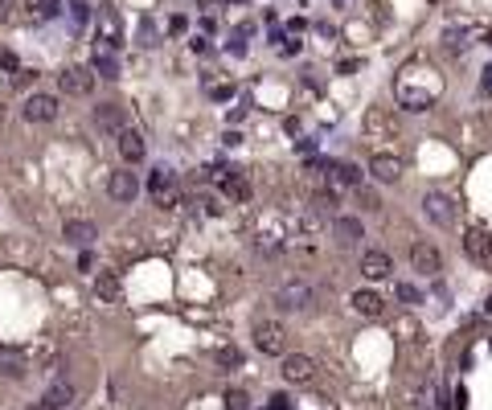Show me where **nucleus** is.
<instances>
[{
  "label": "nucleus",
  "instance_id": "nucleus-1",
  "mask_svg": "<svg viewBox=\"0 0 492 410\" xmlns=\"http://www.w3.org/2000/svg\"><path fill=\"white\" fill-rule=\"evenodd\" d=\"M255 345H259V353H267V357H283V353H287V328H283L279 320H259V324H255Z\"/></svg>",
  "mask_w": 492,
  "mask_h": 410
},
{
  "label": "nucleus",
  "instance_id": "nucleus-2",
  "mask_svg": "<svg viewBox=\"0 0 492 410\" xmlns=\"http://www.w3.org/2000/svg\"><path fill=\"white\" fill-rule=\"evenodd\" d=\"M275 304L283 308V312H308L316 304V291L308 283H300V279H291V283H283L279 291H275Z\"/></svg>",
  "mask_w": 492,
  "mask_h": 410
},
{
  "label": "nucleus",
  "instance_id": "nucleus-3",
  "mask_svg": "<svg viewBox=\"0 0 492 410\" xmlns=\"http://www.w3.org/2000/svg\"><path fill=\"white\" fill-rule=\"evenodd\" d=\"M58 87H62V94L83 99V94L94 91V70H87V66H66V70L58 74Z\"/></svg>",
  "mask_w": 492,
  "mask_h": 410
},
{
  "label": "nucleus",
  "instance_id": "nucleus-4",
  "mask_svg": "<svg viewBox=\"0 0 492 410\" xmlns=\"http://www.w3.org/2000/svg\"><path fill=\"white\" fill-rule=\"evenodd\" d=\"M423 214L443 230L455 226V205H451V197H443V193H427V197H423Z\"/></svg>",
  "mask_w": 492,
  "mask_h": 410
},
{
  "label": "nucleus",
  "instance_id": "nucleus-5",
  "mask_svg": "<svg viewBox=\"0 0 492 410\" xmlns=\"http://www.w3.org/2000/svg\"><path fill=\"white\" fill-rule=\"evenodd\" d=\"M283 377L296 382V386H304V382L316 377V361L308 353H283Z\"/></svg>",
  "mask_w": 492,
  "mask_h": 410
},
{
  "label": "nucleus",
  "instance_id": "nucleus-6",
  "mask_svg": "<svg viewBox=\"0 0 492 410\" xmlns=\"http://www.w3.org/2000/svg\"><path fill=\"white\" fill-rule=\"evenodd\" d=\"M21 115H25L29 123H49V119L58 115V99H53V94H29L25 107H21Z\"/></svg>",
  "mask_w": 492,
  "mask_h": 410
},
{
  "label": "nucleus",
  "instance_id": "nucleus-7",
  "mask_svg": "<svg viewBox=\"0 0 492 410\" xmlns=\"http://www.w3.org/2000/svg\"><path fill=\"white\" fill-rule=\"evenodd\" d=\"M410 263H414V271H423V275L443 271V255H439L435 246H427V242H414V246H410Z\"/></svg>",
  "mask_w": 492,
  "mask_h": 410
},
{
  "label": "nucleus",
  "instance_id": "nucleus-8",
  "mask_svg": "<svg viewBox=\"0 0 492 410\" xmlns=\"http://www.w3.org/2000/svg\"><path fill=\"white\" fill-rule=\"evenodd\" d=\"M148 189H152V197H156L160 205H173V201H177V177H173L169 169H152Z\"/></svg>",
  "mask_w": 492,
  "mask_h": 410
},
{
  "label": "nucleus",
  "instance_id": "nucleus-9",
  "mask_svg": "<svg viewBox=\"0 0 492 410\" xmlns=\"http://www.w3.org/2000/svg\"><path fill=\"white\" fill-rule=\"evenodd\" d=\"M369 173H373V177H378V181H398V177H402V160H398V156H390V152H373V156H369Z\"/></svg>",
  "mask_w": 492,
  "mask_h": 410
},
{
  "label": "nucleus",
  "instance_id": "nucleus-10",
  "mask_svg": "<svg viewBox=\"0 0 492 410\" xmlns=\"http://www.w3.org/2000/svg\"><path fill=\"white\" fill-rule=\"evenodd\" d=\"M361 275H365V279H390V275H394L390 255H386V250H365V255H361Z\"/></svg>",
  "mask_w": 492,
  "mask_h": 410
},
{
  "label": "nucleus",
  "instance_id": "nucleus-11",
  "mask_svg": "<svg viewBox=\"0 0 492 410\" xmlns=\"http://www.w3.org/2000/svg\"><path fill=\"white\" fill-rule=\"evenodd\" d=\"M107 193H111V201H119V205L135 201V193H139V181H135V173H111V181H107Z\"/></svg>",
  "mask_w": 492,
  "mask_h": 410
},
{
  "label": "nucleus",
  "instance_id": "nucleus-12",
  "mask_svg": "<svg viewBox=\"0 0 492 410\" xmlns=\"http://www.w3.org/2000/svg\"><path fill=\"white\" fill-rule=\"evenodd\" d=\"M464 250H468L476 263H492V234L489 230H468V234H464Z\"/></svg>",
  "mask_w": 492,
  "mask_h": 410
},
{
  "label": "nucleus",
  "instance_id": "nucleus-13",
  "mask_svg": "<svg viewBox=\"0 0 492 410\" xmlns=\"http://www.w3.org/2000/svg\"><path fill=\"white\" fill-rule=\"evenodd\" d=\"M74 402V386L66 382V377H58V382H49V390H45V398H42V407L49 410H66Z\"/></svg>",
  "mask_w": 492,
  "mask_h": 410
},
{
  "label": "nucleus",
  "instance_id": "nucleus-14",
  "mask_svg": "<svg viewBox=\"0 0 492 410\" xmlns=\"http://www.w3.org/2000/svg\"><path fill=\"white\" fill-rule=\"evenodd\" d=\"M332 238H337V246H357L361 238H365L361 218H337L332 222Z\"/></svg>",
  "mask_w": 492,
  "mask_h": 410
},
{
  "label": "nucleus",
  "instance_id": "nucleus-15",
  "mask_svg": "<svg viewBox=\"0 0 492 410\" xmlns=\"http://www.w3.org/2000/svg\"><path fill=\"white\" fill-rule=\"evenodd\" d=\"M62 234H66V242H74V246H90V242L99 238L94 222H87V218H70V222L62 226Z\"/></svg>",
  "mask_w": 492,
  "mask_h": 410
},
{
  "label": "nucleus",
  "instance_id": "nucleus-16",
  "mask_svg": "<svg viewBox=\"0 0 492 410\" xmlns=\"http://www.w3.org/2000/svg\"><path fill=\"white\" fill-rule=\"evenodd\" d=\"M144 152H148V148H144V136H139L135 128H124V132H119V156H124L128 164H139Z\"/></svg>",
  "mask_w": 492,
  "mask_h": 410
},
{
  "label": "nucleus",
  "instance_id": "nucleus-17",
  "mask_svg": "<svg viewBox=\"0 0 492 410\" xmlns=\"http://www.w3.org/2000/svg\"><path fill=\"white\" fill-rule=\"evenodd\" d=\"M94 123L103 132H124V107L119 103H99L94 107Z\"/></svg>",
  "mask_w": 492,
  "mask_h": 410
},
{
  "label": "nucleus",
  "instance_id": "nucleus-18",
  "mask_svg": "<svg viewBox=\"0 0 492 410\" xmlns=\"http://www.w3.org/2000/svg\"><path fill=\"white\" fill-rule=\"evenodd\" d=\"M0 373L4 377H25V353L12 345H0Z\"/></svg>",
  "mask_w": 492,
  "mask_h": 410
},
{
  "label": "nucleus",
  "instance_id": "nucleus-19",
  "mask_svg": "<svg viewBox=\"0 0 492 410\" xmlns=\"http://www.w3.org/2000/svg\"><path fill=\"white\" fill-rule=\"evenodd\" d=\"M90 70H94L99 78H119V62H115V53L107 46L94 49V66H90Z\"/></svg>",
  "mask_w": 492,
  "mask_h": 410
},
{
  "label": "nucleus",
  "instance_id": "nucleus-20",
  "mask_svg": "<svg viewBox=\"0 0 492 410\" xmlns=\"http://www.w3.org/2000/svg\"><path fill=\"white\" fill-rule=\"evenodd\" d=\"M353 308H357L361 316H382V296L378 291H353Z\"/></svg>",
  "mask_w": 492,
  "mask_h": 410
},
{
  "label": "nucleus",
  "instance_id": "nucleus-21",
  "mask_svg": "<svg viewBox=\"0 0 492 410\" xmlns=\"http://www.w3.org/2000/svg\"><path fill=\"white\" fill-rule=\"evenodd\" d=\"M398 99H402L406 111H427V107L435 103V94H431V91H414V87H402V91H398Z\"/></svg>",
  "mask_w": 492,
  "mask_h": 410
},
{
  "label": "nucleus",
  "instance_id": "nucleus-22",
  "mask_svg": "<svg viewBox=\"0 0 492 410\" xmlns=\"http://www.w3.org/2000/svg\"><path fill=\"white\" fill-rule=\"evenodd\" d=\"M119 291H124V287H119V279H115V275H99V279H94V296H99V300H107V304H115V300H119Z\"/></svg>",
  "mask_w": 492,
  "mask_h": 410
},
{
  "label": "nucleus",
  "instance_id": "nucleus-23",
  "mask_svg": "<svg viewBox=\"0 0 492 410\" xmlns=\"http://www.w3.org/2000/svg\"><path fill=\"white\" fill-rule=\"evenodd\" d=\"M222 193L230 197V201H246V197H251V185H246L242 173H230V177L222 181Z\"/></svg>",
  "mask_w": 492,
  "mask_h": 410
},
{
  "label": "nucleus",
  "instance_id": "nucleus-24",
  "mask_svg": "<svg viewBox=\"0 0 492 410\" xmlns=\"http://www.w3.org/2000/svg\"><path fill=\"white\" fill-rule=\"evenodd\" d=\"M99 17H103V46L107 49L119 46V17H115V8H103Z\"/></svg>",
  "mask_w": 492,
  "mask_h": 410
},
{
  "label": "nucleus",
  "instance_id": "nucleus-25",
  "mask_svg": "<svg viewBox=\"0 0 492 410\" xmlns=\"http://www.w3.org/2000/svg\"><path fill=\"white\" fill-rule=\"evenodd\" d=\"M332 177H337V185H353V189H357V185H361V169L345 160V164H332Z\"/></svg>",
  "mask_w": 492,
  "mask_h": 410
},
{
  "label": "nucleus",
  "instance_id": "nucleus-26",
  "mask_svg": "<svg viewBox=\"0 0 492 410\" xmlns=\"http://www.w3.org/2000/svg\"><path fill=\"white\" fill-rule=\"evenodd\" d=\"M29 8H33L37 21H53L62 12V0H29Z\"/></svg>",
  "mask_w": 492,
  "mask_h": 410
},
{
  "label": "nucleus",
  "instance_id": "nucleus-27",
  "mask_svg": "<svg viewBox=\"0 0 492 410\" xmlns=\"http://www.w3.org/2000/svg\"><path fill=\"white\" fill-rule=\"evenodd\" d=\"M357 205L365 210V214H378V210H382V197H378L373 189H365V185H357Z\"/></svg>",
  "mask_w": 492,
  "mask_h": 410
},
{
  "label": "nucleus",
  "instance_id": "nucleus-28",
  "mask_svg": "<svg viewBox=\"0 0 492 410\" xmlns=\"http://www.w3.org/2000/svg\"><path fill=\"white\" fill-rule=\"evenodd\" d=\"M394 296H398L402 304H410V308H414V304H423V291H418L414 283H394Z\"/></svg>",
  "mask_w": 492,
  "mask_h": 410
},
{
  "label": "nucleus",
  "instance_id": "nucleus-29",
  "mask_svg": "<svg viewBox=\"0 0 492 410\" xmlns=\"http://www.w3.org/2000/svg\"><path fill=\"white\" fill-rule=\"evenodd\" d=\"M70 17H74V25H87V21H90V4H87V0H70Z\"/></svg>",
  "mask_w": 492,
  "mask_h": 410
},
{
  "label": "nucleus",
  "instance_id": "nucleus-30",
  "mask_svg": "<svg viewBox=\"0 0 492 410\" xmlns=\"http://www.w3.org/2000/svg\"><path fill=\"white\" fill-rule=\"evenodd\" d=\"M316 210L320 214H337V193L328 189V193H316Z\"/></svg>",
  "mask_w": 492,
  "mask_h": 410
},
{
  "label": "nucleus",
  "instance_id": "nucleus-31",
  "mask_svg": "<svg viewBox=\"0 0 492 410\" xmlns=\"http://www.w3.org/2000/svg\"><path fill=\"white\" fill-rule=\"evenodd\" d=\"M226 410H251V398H246L242 390H230V394H226Z\"/></svg>",
  "mask_w": 492,
  "mask_h": 410
},
{
  "label": "nucleus",
  "instance_id": "nucleus-32",
  "mask_svg": "<svg viewBox=\"0 0 492 410\" xmlns=\"http://www.w3.org/2000/svg\"><path fill=\"white\" fill-rule=\"evenodd\" d=\"M139 46H156V25L152 21H139Z\"/></svg>",
  "mask_w": 492,
  "mask_h": 410
},
{
  "label": "nucleus",
  "instance_id": "nucleus-33",
  "mask_svg": "<svg viewBox=\"0 0 492 410\" xmlns=\"http://www.w3.org/2000/svg\"><path fill=\"white\" fill-rule=\"evenodd\" d=\"M468 46H472V42H468L464 33H455V29H451V33H448V49H451V53H464V49H468Z\"/></svg>",
  "mask_w": 492,
  "mask_h": 410
},
{
  "label": "nucleus",
  "instance_id": "nucleus-34",
  "mask_svg": "<svg viewBox=\"0 0 492 410\" xmlns=\"http://www.w3.org/2000/svg\"><path fill=\"white\" fill-rule=\"evenodd\" d=\"M218 361H222V365H238V361H242V353L230 345V349H218Z\"/></svg>",
  "mask_w": 492,
  "mask_h": 410
},
{
  "label": "nucleus",
  "instance_id": "nucleus-35",
  "mask_svg": "<svg viewBox=\"0 0 492 410\" xmlns=\"http://www.w3.org/2000/svg\"><path fill=\"white\" fill-rule=\"evenodd\" d=\"M0 66H4V70H8V74H17V58H12V53H8V49H0Z\"/></svg>",
  "mask_w": 492,
  "mask_h": 410
},
{
  "label": "nucleus",
  "instance_id": "nucleus-36",
  "mask_svg": "<svg viewBox=\"0 0 492 410\" xmlns=\"http://www.w3.org/2000/svg\"><path fill=\"white\" fill-rule=\"evenodd\" d=\"M271 410H287V398H283V394H275V398H271Z\"/></svg>",
  "mask_w": 492,
  "mask_h": 410
},
{
  "label": "nucleus",
  "instance_id": "nucleus-37",
  "mask_svg": "<svg viewBox=\"0 0 492 410\" xmlns=\"http://www.w3.org/2000/svg\"><path fill=\"white\" fill-rule=\"evenodd\" d=\"M484 91H492V62H489V70H484Z\"/></svg>",
  "mask_w": 492,
  "mask_h": 410
},
{
  "label": "nucleus",
  "instance_id": "nucleus-38",
  "mask_svg": "<svg viewBox=\"0 0 492 410\" xmlns=\"http://www.w3.org/2000/svg\"><path fill=\"white\" fill-rule=\"evenodd\" d=\"M201 8H214V4H226V0H197Z\"/></svg>",
  "mask_w": 492,
  "mask_h": 410
},
{
  "label": "nucleus",
  "instance_id": "nucleus-39",
  "mask_svg": "<svg viewBox=\"0 0 492 410\" xmlns=\"http://www.w3.org/2000/svg\"><path fill=\"white\" fill-rule=\"evenodd\" d=\"M4 17H8V0H0V21H4Z\"/></svg>",
  "mask_w": 492,
  "mask_h": 410
},
{
  "label": "nucleus",
  "instance_id": "nucleus-40",
  "mask_svg": "<svg viewBox=\"0 0 492 410\" xmlns=\"http://www.w3.org/2000/svg\"><path fill=\"white\" fill-rule=\"evenodd\" d=\"M29 410H49V407H42V402H37V407H29Z\"/></svg>",
  "mask_w": 492,
  "mask_h": 410
}]
</instances>
